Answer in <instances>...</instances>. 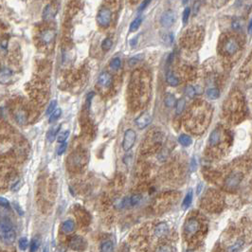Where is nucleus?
Segmentation results:
<instances>
[{"label":"nucleus","instance_id":"nucleus-1","mask_svg":"<svg viewBox=\"0 0 252 252\" xmlns=\"http://www.w3.org/2000/svg\"><path fill=\"white\" fill-rule=\"evenodd\" d=\"M136 133L134 130L129 129L125 132L124 134V137H123V142H122V148L124 151H129L131 149L135 142H136Z\"/></svg>","mask_w":252,"mask_h":252},{"label":"nucleus","instance_id":"nucleus-2","mask_svg":"<svg viewBox=\"0 0 252 252\" xmlns=\"http://www.w3.org/2000/svg\"><path fill=\"white\" fill-rule=\"evenodd\" d=\"M111 12L110 10L106 8L101 9V10L98 13V17H97V21L99 23L100 26L101 27H108L110 22H111Z\"/></svg>","mask_w":252,"mask_h":252},{"label":"nucleus","instance_id":"nucleus-3","mask_svg":"<svg viewBox=\"0 0 252 252\" xmlns=\"http://www.w3.org/2000/svg\"><path fill=\"white\" fill-rule=\"evenodd\" d=\"M152 121V117L148 112H143L142 114L139 115L138 118L136 119V124L139 129H144L146 128Z\"/></svg>","mask_w":252,"mask_h":252},{"label":"nucleus","instance_id":"nucleus-4","mask_svg":"<svg viewBox=\"0 0 252 252\" xmlns=\"http://www.w3.org/2000/svg\"><path fill=\"white\" fill-rule=\"evenodd\" d=\"M174 13L172 11H166L160 18V24L164 27H171L174 23Z\"/></svg>","mask_w":252,"mask_h":252},{"label":"nucleus","instance_id":"nucleus-5","mask_svg":"<svg viewBox=\"0 0 252 252\" xmlns=\"http://www.w3.org/2000/svg\"><path fill=\"white\" fill-rule=\"evenodd\" d=\"M199 228H200L199 222L197 220H195V219H191L185 224L184 228H185V231H186L187 234L194 235L195 233L198 232Z\"/></svg>","mask_w":252,"mask_h":252},{"label":"nucleus","instance_id":"nucleus-6","mask_svg":"<svg viewBox=\"0 0 252 252\" xmlns=\"http://www.w3.org/2000/svg\"><path fill=\"white\" fill-rule=\"evenodd\" d=\"M15 237H16V234H15V231L11 228V229H8V230H4V231H0V239L3 243L7 245H10V244H13L15 240Z\"/></svg>","mask_w":252,"mask_h":252},{"label":"nucleus","instance_id":"nucleus-7","mask_svg":"<svg viewBox=\"0 0 252 252\" xmlns=\"http://www.w3.org/2000/svg\"><path fill=\"white\" fill-rule=\"evenodd\" d=\"M243 178V175L239 173H232L230 174L227 180H226V185L228 187H229V188H232V187H236L239 185V183L241 182Z\"/></svg>","mask_w":252,"mask_h":252},{"label":"nucleus","instance_id":"nucleus-8","mask_svg":"<svg viewBox=\"0 0 252 252\" xmlns=\"http://www.w3.org/2000/svg\"><path fill=\"white\" fill-rule=\"evenodd\" d=\"M239 49V46H238V43L234 40V39H229L226 44L224 46V50H225L226 53L231 55V54H234Z\"/></svg>","mask_w":252,"mask_h":252},{"label":"nucleus","instance_id":"nucleus-9","mask_svg":"<svg viewBox=\"0 0 252 252\" xmlns=\"http://www.w3.org/2000/svg\"><path fill=\"white\" fill-rule=\"evenodd\" d=\"M99 85L104 87H108L111 85L112 77L108 72H102L99 77Z\"/></svg>","mask_w":252,"mask_h":252},{"label":"nucleus","instance_id":"nucleus-10","mask_svg":"<svg viewBox=\"0 0 252 252\" xmlns=\"http://www.w3.org/2000/svg\"><path fill=\"white\" fill-rule=\"evenodd\" d=\"M168 230H169V227L166 223H160L159 225H157L155 228V234L157 237H163L167 234Z\"/></svg>","mask_w":252,"mask_h":252},{"label":"nucleus","instance_id":"nucleus-11","mask_svg":"<svg viewBox=\"0 0 252 252\" xmlns=\"http://www.w3.org/2000/svg\"><path fill=\"white\" fill-rule=\"evenodd\" d=\"M221 141V135H220V132L215 130V131H213L210 136V138H209V141H210V146H216L219 144Z\"/></svg>","mask_w":252,"mask_h":252},{"label":"nucleus","instance_id":"nucleus-12","mask_svg":"<svg viewBox=\"0 0 252 252\" xmlns=\"http://www.w3.org/2000/svg\"><path fill=\"white\" fill-rule=\"evenodd\" d=\"M83 243H85V241H83L82 237H79V236L73 237L70 241V247L73 249H82Z\"/></svg>","mask_w":252,"mask_h":252},{"label":"nucleus","instance_id":"nucleus-13","mask_svg":"<svg viewBox=\"0 0 252 252\" xmlns=\"http://www.w3.org/2000/svg\"><path fill=\"white\" fill-rule=\"evenodd\" d=\"M60 129H61V124H57V125H54L49 130V133H48V136H46V137H48L49 142H52L54 141L55 137H57V135H58V133L60 131Z\"/></svg>","mask_w":252,"mask_h":252},{"label":"nucleus","instance_id":"nucleus-14","mask_svg":"<svg viewBox=\"0 0 252 252\" xmlns=\"http://www.w3.org/2000/svg\"><path fill=\"white\" fill-rule=\"evenodd\" d=\"M74 227H75V225H74V222L72 220H67V221H64L63 223L62 230L64 233H70V232L73 231Z\"/></svg>","mask_w":252,"mask_h":252},{"label":"nucleus","instance_id":"nucleus-15","mask_svg":"<svg viewBox=\"0 0 252 252\" xmlns=\"http://www.w3.org/2000/svg\"><path fill=\"white\" fill-rule=\"evenodd\" d=\"M164 104H165L166 107H169V108L173 107L176 104L175 97L173 94H167L164 99Z\"/></svg>","mask_w":252,"mask_h":252},{"label":"nucleus","instance_id":"nucleus-16","mask_svg":"<svg viewBox=\"0 0 252 252\" xmlns=\"http://www.w3.org/2000/svg\"><path fill=\"white\" fill-rule=\"evenodd\" d=\"M166 79H167V82L169 83L171 86H176L179 83V81L178 79L176 78V76L173 75V72H168L167 73V76H166Z\"/></svg>","mask_w":252,"mask_h":252},{"label":"nucleus","instance_id":"nucleus-17","mask_svg":"<svg viewBox=\"0 0 252 252\" xmlns=\"http://www.w3.org/2000/svg\"><path fill=\"white\" fill-rule=\"evenodd\" d=\"M178 141H179V143H180L182 146H185V147L190 146V145L192 144V137H191L190 136H188V135H185V134L181 135V136L178 137Z\"/></svg>","mask_w":252,"mask_h":252},{"label":"nucleus","instance_id":"nucleus-18","mask_svg":"<svg viewBox=\"0 0 252 252\" xmlns=\"http://www.w3.org/2000/svg\"><path fill=\"white\" fill-rule=\"evenodd\" d=\"M141 196L139 194H135L133 196L127 198V202H128V207H134L137 206V205L141 202Z\"/></svg>","mask_w":252,"mask_h":252},{"label":"nucleus","instance_id":"nucleus-19","mask_svg":"<svg viewBox=\"0 0 252 252\" xmlns=\"http://www.w3.org/2000/svg\"><path fill=\"white\" fill-rule=\"evenodd\" d=\"M12 76V72L9 69H3L0 71V82H7Z\"/></svg>","mask_w":252,"mask_h":252},{"label":"nucleus","instance_id":"nucleus-20","mask_svg":"<svg viewBox=\"0 0 252 252\" xmlns=\"http://www.w3.org/2000/svg\"><path fill=\"white\" fill-rule=\"evenodd\" d=\"M113 249H114V246L111 241H106L104 243H102L100 246V250L102 252H111L113 251Z\"/></svg>","mask_w":252,"mask_h":252},{"label":"nucleus","instance_id":"nucleus-21","mask_svg":"<svg viewBox=\"0 0 252 252\" xmlns=\"http://www.w3.org/2000/svg\"><path fill=\"white\" fill-rule=\"evenodd\" d=\"M141 22H142L141 17H137L136 19L131 23V25H130V31L134 32L137 30H138V27L141 25Z\"/></svg>","mask_w":252,"mask_h":252},{"label":"nucleus","instance_id":"nucleus-22","mask_svg":"<svg viewBox=\"0 0 252 252\" xmlns=\"http://www.w3.org/2000/svg\"><path fill=\"white\" fill-rule=\"evenodd\" d=\"M192 192H189L188 193H187L186 197L184 198V200L182 202V208L183 209H188L190 207V205L192 204Z\"/></svg>","mask_w":252,"mask_h":252},{"label":"nucleus","instance_id":"nucleus-23","mask_svg":"<svg viewBox=\"0 0 252 252\" xmlns=\"http://www.w3.org/2000/svg\"><path fill=\"white\" fill-rule=\"evenodd\" d=\"M11 228H13V225L9 219H3L1 222H0V231L8 230Z\"/></svg>","mask_w":252,"mask_h":252},{"label":"nucleus","instance_id":"nucleus-24","mask_svg":"<svg viewBox=\"0 0 252 252\" xmlns=\"http://www.w3.org/2000/svg\"><path fill=\"white\" fill-rule=\"evenodd\" d=\"M220 92L217 88H210L207 91V96L209 97V99L210 100H215L219 97Z\"/></svg>","mask_w":252,"mask_h":252},{"label":"nucleus","instance_id":"nucleus-25","mask_svg":"<svg viewBox=\"0 0 252 252\" xmlns=\"http://www.w3.org/2000/svg\"><path fill=\"white\" fill-rule=\"evenodd\" d=\"M175 107H176V114L177 115H180L182 112L184 111V108H185V100L184 99H179L178 100L176 101V104H175Z\"/></svg>","mask_w":252,"mask_h":252},{"label":"nucleus","instance_id":"nucleus-26","mask_svg":"<svg viewBox=\"0 0 252 252\" xmlns=\"http://www.w3.org/2000/svg\"><path fill=\"white\" fill-rule=\"evenodd\" d=\"M54 37V32L52 31H46L42 34V39L45 43H49Z\"/></svg>","mask_w":252,"mask_h":252},{"label":"nucleus","instance_id":"nucleus-27","mask_svg":"<svg viewBox=\"0 0 252 252\" xmlns=\"http://www.w3.org/2000/svg\"><path fill=\"white\" fill-rule=\"evenodd\" d=\"M61 114H62V110H61V109H55V110L52 112V113L50 114V117H49V121L50 123L54 122V121H56V120H57V119L60 118Z\"/></svg>","mask_w":252,"mask_h":252},{"label":"nucleus","instance_id":"nucleus-28","mask_svg":"<svg viewBox=\"0 0 252 252\" xmlns=\"http://www.w3.org/2000/svg\"><path fill=\"white\" fill-rule=\"evenodd\" d=\"M40 245H41V240L39 238H37V237L33 238L31 242V246H30L31 247V251H32V252L36 251L37 249L39 248Z\"/></svg>","mask_w":252,"mask_h":252},{"label":"nucleus","instance_id":"nucleus-29","mask_svg":"<svg viewBox=\"0 0 252 252\" xmlns=\"http://www.w3.org/2000/svg\"><path fill=\"white\" fill-rule=\"evenodd\" d=\"M162 40L163 42L167 45V46H170L173 44V33H166L162 36Z\"/></svg>","mask_w":252,"mask_h":252},{"label":"nucleus","instance_id":"nucleus-30","mask_svg":"<svg viewBox=\"0 0 252 252\" xmlns=\"http://www.w3.org/2000/svg\"><path fill=\"white\" fill-rule=\"evenodd\" d=\"M185 94L188 96L189 98H193L195 96V94H197L196 93V89L195 87L192 86H189L185 88Z\"/></svg>","mask_w":252,"mask_h":252},{"label":"nucleus","instance_id":"nucleus-31","mask_svg":"<svg viewBox=\"0 0 252 252\" xmlns=\"http://www.w3.org/2000/svg\"><path fill=\"white\" fill-rule=\"evenodd\" d=\"M112 45H113V42H112V40L110 38H106V39L104 40V42H102L101 48H102V49H104V50L107 51V50H109L112 48Z\"/></svg>","mask_w":252,"mask_h":252},{"label":"nucleus","instance_id":"nucleus-32","mask_svg":"<svg viewBox=\"0 0 252 252\" xmlns=\"http://www.w3.org/2000/svg\"><path fill=\"white\" fill-rule=\"evenodd\" d=\"M120 64H121L120 59L119 58H115V59H113V60L111 61L110 68L113 69V70H118L120 68Z\"/></svg>","mask_w":252,"mask_h":252},{"label":"nucleus","instance_id":"nucleus-33","mask_svg":"<svg viewBox=\"0 0 252 252\" xmlns=\"http://www.w3.org/2000/svg\"><path fill=\"white\" fill-rule=\"evenodd\" d=\"M68 136H69V131H64V132L60 133V134L57 136V141H58V142H60V143L64 142V141H66L67 139H68Z\"/></svg>","mask_w":252,"mask_h":252},{"label":"nucleus","instance_id":"nucleus-34","mask_svg":"<svg viewBox=\"0 0 252 252\" xmlns=\"http://www.w3.org/2000/svg\"><path fill=\"white\" fill-rule=\"evenodd\" d=\"M190 13H191V9L190 8H186L184 12H183V16H182V22L184 25L187 24L189 20V17H190Z\"/></svg>","mask_w":252,"mask_h":252},{"label":"nucleus","instance_id":"nucleus-35","mask_svg":"<svg viewBox=\"0 0 252 252\" xmlns=\"http://www.w3.org/2000/svg\"><path fill=\"white\" fill-rule=\"evenodd\" d=\"M56 105H57V101H56V100H52V101L50 102V104H49L48 109H46V116L50 115V114L52 113V112L55 110Z\"/></svg>","mask_w":252,"mask_h":252},{"label":"nucleus","instance_id":"nucleus-36","mask_svg":"<svg viewBox=\"0 0 252 252\" xmlns=\"http://www.w3.org/2000/svg\"><path fill=\"white\" fill-rule=\"evenodd\" d=\"M27 246H29V242H27V238L23 237V238H21L19 240V247H20V249L25 250L27 247Z\"/></svg>","mask_w":252,"mask_h":252},{"label":"nucleus","instance_id":"nucleus-37","mask_svg":"<svg viewBox=\"0 0 252 252\" xmlns=\"http://www.w3.org/2000/svg\"><path fill=\"white\" fill-rule=\"evenodd\" d=\"M53 14L52 13V8L50 6H46V8L45 9V11H44V18H46V19H48V18L51 17Z\"/></svg>","mask_w":252,"mask_h":252},{"label":"nucleus","instance_id":"nucleus-38","mask_svg":"<svg viewBox=\"0 0 252 252\" xmlns=\"http://www.w3.org/2000/svg\"><path fill=\"white\" fill-rule=\"evenodd\" d=\"M242 27V23H241V20L240 19H235L234 21L232 22V29L235 30V31H239Z\"/></svg>","mask_w":252,"mask_h":252},{"label":"nucleus","instance_id":"nucleus-39","mask_svg":"<svg viewBox=\"0 0 252 252\" xmlns=\"http://www.w3.org/2000/svg\"><path fill=\"white\" fill-rule=\"evenodd\" d=\"M243 243H244V242H243L242 240L238 241V242L236 243V244H235L234 246H232V247H231L228 250H229V251H237V250H239V249H240V247L243 246Z\"/></svg>","mask_w":252,"mask_h":252},{"label":"nucleus","instance_id":"nucleus-40","mask_svg":"<svg viewBox=\"0 0 252 252\" xmlns=\"http://www.w3.org/2000/svg\"><path fill=\"white\" fill-rule=\"evenodd\" d=\"M152 0H143V2L141 4V6H139V9H138V11L139 12H142L143 10H145V9L148 7V5L151 3Z\"/></svg>","mask_w":252,"mask_h":252},{"label":"nucleus","instance_id":"nucleus-41","mask_svg":"<svg viewBox=\"0 0 252 252\" xmlns=\"http://www.w3.org/2000/svg\"><path fill=\"white\" fill-rule=\"evenodd\" d=\"M142 58H143V56H142V55H137L136 57H133V58L130 59L129 63H130V64H134L137 63L138 61H141Z\"/></svg>","mask_w":252,"mask_h":252},{"label":"nucleus","instance_id":"nucleus-42","mask_svg":"<svg viewBox=\"0 0 252 252\" xmlns=\"http://www.w3.org/2000/svg\"><path fill=\"white\" fill-rule=\"evenodd\" d=\"M0 206L7 208V207L10 206V202H9L8 199H6L4 197H0Z\"/></svg>","mask_w":252,"mask_h":252},{"label":"nucleus","instance_id":"nucleus-43","mask_svg":"<svg viewBox=\"0 0 252 252\" xmlns=\"http://www.w3.org/2000/svg\"><path fill=\"white\" fill-rule=\"evenodd\" d=\"M66 149H67V143L66 142H63L62 145H60V147L58 148V150H57V154L60 155H62L64 151H66Z\"/></svg>","mask_w":252,"mask_h":252},{"label":"nucleus","instance_id":"nucleus-44","mask_svg":"<svg viewBox=\"0 0 252 252\" xmlns=\"http://www.w3.org/2000/svg\"><path fill=\"white\" fill-rule=\"evenodd\" d=\"M13 208H14V210H15L18 213H19L21 216H22V215H24V211L22 210V209L20 208L19 205H18L17 203H15V202H13Z\"/></svg>","mask_w":252,"mask_h":252},{"label":"nucleus","instance_id":"nucleus-45","mask_svg":"<svg viewBox=\"0 0 252 252\" xmlns=\"http://www.w3.org/2000/svg\"><path fill=\"white\" fill-rule=\"evenodd\" d=\"M21 186H22V182H21V181L16 182V183L12 187V191H13V192H17V191H19V189L21 188Z\"/></svg>","mask_w":252,"mask_h":252},{"label":"nucleus","instance_id":"nucleus-46","mask_svg":"<svg viewBox=\"0 0 252 252\" xmlns=\"http://www.w3.org/2000/svg\"><path fill=\"white\" fill-rule=\"evenodd\" d=\"M199 7H200V3H199V1H196V2L194 3L193 8H192V11H193V14L194 15L197 14V13L199 11Z\"/></svg>","mask_w":252,"mask_h":252},{"label":"nucleus","instance_id":"nucleus-47","mask_svg":"<svg viewBox=\"0 0 252 252\" xmlns=\"http://www.w3.org/2000/svg\"><path fill=\"white\" fill-rule=\"evenodd\" d=\"M191 169H192V171H195V169H196V161H195V157H192V164H191Z\"/></svg>","mask_w":252,"mask_h":252},{"label":"nucleus","instance_id":"nucleus-48","mask_svg":"<svg viewBox=\"0 0 252 252\" xmlns=\"http://www.w3.org/2000/svg\"><path fill=\"white\" fill-rule=\"evenodd\" d=\"M94 96V93H91V95H88V97H87V101H86V107H87V109L90 107V104H91V98Z\"/></svg>","mask_w":252,"mask_h":252},{"label":"nucleus","instance_id":"nucleus-49","mask_svg":"<svg viewBox=\"0 0 252 252\" xmlns=\"http://www.w3.org/2000/svg\"><path fill=\"white\" fill-rule=\"evenodd\" d=\"M248 33H251L252 32V19L250 20V23H249V25H248Z\"/></svg>","mask_w":252,"mask_h":252}]
</instances>
